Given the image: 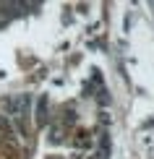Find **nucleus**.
<instances>
[{
  "instance_id": "2",
  "label": "nucleus",
  "mask_w": 154,
  "mask_h": 159,
  "mask_svg": "<svg viewBox=\"0 0 154 159\" xmlns=\"http://www.w3.org/2000/svg\"><path fill=\"white\" fill-rule=\"evenodd\" d=\"M0 133H3L5 138H8V141H13V138H16V130H13V123L8 120V117L3 115V112H0Z\"/></svg>"
},
{
  "instance_id": "1",
  "label": "nucleus",
  "mask_w": 154,
  "mask_h": 159,
  "mask_svg": "<svg viewBox=\"0 0 154 159\" xmlns=\"http://www.w3.org/2000/svg\"><path fill=\"white\" fill-rule=\"evenodd\" d=\"M3 107H5V117L16 125H26V117H29V107H31V97L29 94H13L8 99H3Z\"/></svg>"
}]
</instances>
